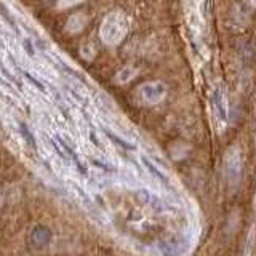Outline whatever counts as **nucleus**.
Segmentation results:
<instances>
[{
    "label": "nucleus",
    "mask_w": 256,
    "mask_h": 256,
    "mask_svg": "<svg viewBox=\"0 0 256 256\" xmlns=\"http://www.w3.org/2000/svg\"><path fill=\"white\" fill-rule=\"evenodd\" d=\"M128 32H130V20H128V16L124 12L114 10L108 13L101 21L100 38L102 44L116 46L124 42Z\"/></svg>",
    "instance_id": "obj_1"
},
{
    "label": "nucleus",
    "mask_w": 256,
    "mask_h": 256,
    "mask_svg": "<svg viewBox=\"0 0 256 256\" xmlns=\"http://www.w3.org/2000/svg\"><path fill=\"white\" fill-rule=\"evenodd\" d=\"M212 110L216 128L218 132H222L229 124V101L226 90L221 85H216L212 92Z\"/></svg>",
    "instance_id": "obj_2"
},
{
    "label": "nucleus",
    "mask_w": 256,
    "mask_h": 256,
    "mask_svg": "<svg viewBox=\"0 0 256 256\" xmlns=\"http://www.w3.org/2000/svg\"><path fill=\"white\" fill-rule=\"evenodd\" d=\"M168 86L162 80H148L138 86V98L146 106H156L166 98Z\"/></svg>",
    "instance_id": "obj_3"
},
{
    "label": "nucleus",
    "mask_w": 256,
    "mask_h": 256,
    "mask_svg": "<svg viewBox=\"0 0 256 256\" xmlns=\"http://www.w3.org/2000/svg\"><path fill=\"white\" fill-rule=\"evenodd\" d=\"M242 170H244V162H242V154H240L238 148H232L226 157H224V174L230 184L237 186L240 178H242Z\"/></svg>",
    "instance_id": "obj_4"
},
{
    "label": "nucleus",
    "mask_w": 256,
    "mask_h": 256,
    "mask_svg": "<svg viewBox=\"0 0 256 256\" xmlns=\"http://www.w3.org/2000/svg\"><path fill=\"white\" fill-rule=\"evenodd\" d=\"M158 246L164 256H184L189 252L190 240L184 234H172L164 238Z\"/></svg>",
    "instance_id": "obj_5"
},
{
    "label": "nucleus",
    "mask_w": 256,
    "mask_h": 256,
    "mask_svg": "<svg viewBox=\"0 0 256 256\" xmlns=\"http://www.w3.org/2000/svg\"><path fill=\"white\" fill-rule=\"evenodd\" d=\"M138 197L141 202L149 206L150 210H154L156 213H172V212H176V208L168 205L165 200L160 197L158 194H156V192H152L150 189L148 188H142L138 190Z\"/></svg>",
    "instance_id": "obj_6"
},
{
    "label": "nucleus",
    "mask_w": 256,
    "mask_h": 256,
    "mask_svg": "<svg viewBox=\"0 0 256 256\" xmlns=\"http://www.w3.org/2000/svg\"><path fill=\"white\" fill-rule=\"evenodd\" d=\"M88 24V16L85 12H77L74 14H70L66 22V30L69 34H78L82 32Z\"/></svg>",
    "instance_id": "obj_7"
},
{
    "label": "nucleus",
    "mask_w": 256,
    "mask_h": 256,
    "mask_svg": "<svg viewBox=\"0 0 256 256\" xmlns=\"http://www.w3.org/2000/svg\"><path fill=\"white\" fill-rule=\"evenodd\" d=\"M140 160H141V164H142V166L146 168V170L154 176L156 180H158L160 182H168V176L165 174V172L164 170H160V168L152 162V160L148 157V156H140Z\"/></svg>",
    "instance_id": "obj_8"
},
{
    "label": "nucleus",
    "mask_w": 256,
    "mask_h": 256,
    "mask_svg": "<svg viewBox=\"0 0 256 256\" xmlns=\"http://www.w3.org/2000/svg\"><path fill=\"white\" fill-rule=\"evenodd\" d=\"M136 76H138V69H136L134 66H125L117 72L114 80L118 85H125L128 82H132Z\"/></svg>",
    "instance_id": "obj_9"
},
{
    "label": "nucleus",
    "mask_w": 256,
    "mask_h": 256,
    "mask_svg": "<svg viewBox=\"0 0 256 256\" xmlns=\"http://www.w3.org/2000/svg\"><path fill=\"white\" fill-rule=\"evenodd\" d=\"M102 133L108 136V140H110L114 144H117V146H120L122 149H126V150H134L136 149V146L133 142H130V141H126L125 138H122L118 133H114L112 130H109V128H102Z\"/></svg>",
    "instance_id": "obj_10"
},
{
    "label": "nucleus",
    "mask_w": 256,
    "mask_h": 256,
    "mask_svg": "<svg viewBox=\"0 0 256 256\" xmlns=\"http://www.w3.org/2000/svg\"><path fill=\"white\" fill-rule=\"evenodd\" d=\"M34 240L38 245H46L52 240V234L44 228H37L34 230Z\"/></svg>",
    "instance_id": "obj_11"
},
{
    "label": "nucleus",
    "mask_w": 256,
    "mask_h": 256,
    "mask_svg": "<svg viewBox=\"0 0 256 256\" xmlns=\"http://www.w3.org/2000/svg\"><path fill=\"white\" fill-rule=\"evenodd\" d=\"M0 14L4 16V20L10 24V26H13V28H16V21H14V18L10 14V10H8V8L5 6V4L2 2V0H0Z\"/></svg>",
    "instance_id": "obj_12"
},
{
    "label": "nucleus",
    "mask_w": 256,
    "mask_h": 256,
    "mask_svg": "<svg viewBox=\"0 0 256 256\" xmlns=\"http://www.w3.org/2000/svg\"><path fill=\"white\" fill-rule=\"evenodd\" d=\"M82 2L84 0H58V2H56V8H58V10H68V8L77 6Z\"/></svg>",
    "instance_id": "obj_13"
},
{
    "label": "nucleus",
    "mask_w": 256,
    "mask_h": 256,
    "mask_svg": "<svg viewBox=\"0 0 256 256\" xmlns=\"http://www.w3.org/2000/svg\"><path fill=\"white\" fill-rule=\"evenodd\" d=\"M22 74H24V77H26V78L29 80V82H30L32 85H34V86L37 88V90H40L42 93H45L46 88H45V85H44L42 82H40V80H37L36 77H32V76L29 74V72H22Z\"/></svg>",
    "instance_id": "obj_14"
},
{
    "label": "nucleus",
    "mask_w": 256,
    "mask_h": 256,
    "mask_svg": "<svg viewBox=\"0 0 256 256\" xmlns=\"http://www.w3.org/2000/svg\"><path fill=\"white\" fill-rule=\"evenodd\" d=\"M24 50L28 52L29 56H34V54H36V48H34V45H32V40H30V38H26V40H24Z\"/></svg>",
    "instance_id": "obj_15"
},
{
    "label": "nucleus",
    "mask_w": 256,
    "mask_h": 256,
    "mask_svg": "<svg viewBox=\"0 0 256 256\" xmlns=\"http://www.w3.org/2000/svg\"><path fill=\"white\" fill-rule=\"evenodd\" d=\"M248 4H250L252 8H254V10H256V0H248Z\"/></svg>",
    "instance_id": "obj_16"
}]
</instances>
